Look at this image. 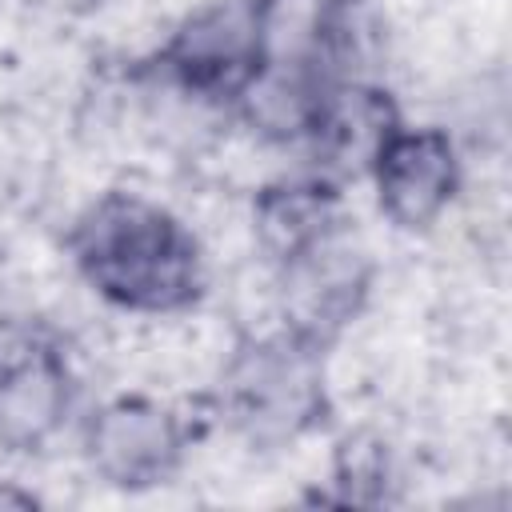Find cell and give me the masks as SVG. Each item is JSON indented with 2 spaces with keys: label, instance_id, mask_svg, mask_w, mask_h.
<instances>
[{
  "label": "cell",
  "instance_id": "6da1fadb",
  "mask_svg": "<svg viewBox=\"0 0 512 512\" xmlns=\"http://www.w3.org/2000/svg\"><path fill=\"white\" fill-rule=\"evenodd\" d=\"M68 248L88 288L128 312H180L204 288L196 236L168 208L132 192L88 204Z\"/></svg>",
  "mask_w": 512,
  "mask_h": 512
},
{
  "label": "cell",
  "instance_id": "7a4b0ae2",
  "mask_svg": "<svg viewBox=\"0 0 512 512\" xmlns=\"http://www.w3.org/2000/svg\"><path fill=\"white\" fill-rule=\"evenodd\" d=\"M316 344L296 332L244 344L220 380L228 420L260 444H280L308 432L324 416V368Z\"/></svg>",
  "mask_w": 512,
  "mask_h": 512
},
{
  "label": "cell",
  "instance_id": "3957f363",
  "mask_svg": "<svg viewBox=\"0 0 512 512\" xmlns=\"http://www.w3.org/2000/svg\"><path fill=\"white\" fill-rule=\"evenodd\" d=\"M272 0H212L188 12L160 48V72L196 100H244L272 64Z\"/></svg>",
  "mask_w": 512,
  "mask_h": 512
},
{
  "label": "cell",
  "instance_id": "277c9868",
  "mask_svg": "<svg viewBox=\"0 0 512 512\" xmlns=\"http://www.w3.org/2000/svg\"><path fill=\"white\" fill-rule=\"evenodd\" d=\"M72 404L68 356L40 320H0V444L12 452L40 448Z\"/></svg>",
  "mask_w": 512,
  "mask_h": 512
},
{
  "label": "cell",
  "instance_id": "5b68a950",
  "mask_svg": "<svg viewBox=\"0 0 512 512\" xmlns=\"http://www.w3.org/2000/svg\"><path fill=\"white\" fill-rule=\"evenodd\" d=\"M184 440V424L172 408L148 396H116L88 420L84 456L104 484L140 492L176 472Z\"/></svg>",
  "mask_w": 512,
  "mask_h": 512
},
{
  "label": "cell",
  "instance_id": "8992f818",
  "mask_svg": "<svg viewBox=\"0 0 512 512\" xmlns=\"http://www.w3.org/2000/svg\"><path fill=\"white\" fill-rule=\"evenodd\" d=\"M276 268H280L288 332L304 336L316 348H324L344 324H352L368 296L364 252L352 248L340 236V228Z\"/></svg>",
  "mask_w": 512,
  "mask_h": 512
},
{
  "label": "cell",
  "instance_id": "52a82bcc",
  "mask_svg": "<svg viewBox=\"0 0 512 512\" xmlns=\"http://www.w3.org/2000/svg\"><path fill=\"white\" fill-rule=\"evenodd\" d=\"M368 176L380 208L400 228H428L460 188L456 144L440 128H396L376 152Z\"/></svg>",
  "mask_w": 512,
  "mask_h": 512
},
{
  "label": "cell",
  "instance_id": "ba28073f",
  "mask_svg": "<svg viewBox=\"0 0 512 512\" xmlns=\"http://www.w3.org/2000/svg\"><path fill=\"white\" fill-rule=\"evenodd\" d=\"M396 128H400L396 104L380 84L340 80V84H324L304 136L312 140L328 172L360 176L372 168L376 152L388 144Z\"/></svg>",
  "mask_w": 512,
  "mask_h": 512
},
{
  "label": "cell",
  "instance_id": "9c48e42d",
  "mask_svg": "<svg viewBox=\"0 0 512 512\" xmlns=\"http://www.w3.org/2000/svg\"><path fill=\"white\" fill-rule=\"evenodd\" d=\"M340 228L328 180H280L256 196V232L264 252L284 264Z\"/></svg>",
  "mask_w": 512,
  "mask_h": 512
}]
</instances>
